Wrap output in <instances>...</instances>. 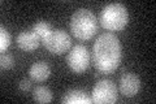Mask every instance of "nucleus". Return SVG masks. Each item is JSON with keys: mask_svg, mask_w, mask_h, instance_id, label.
I'll return each mask as SVG.
<instances>
[{"mask_svg": "<svg viewBox=\"0 0 156 104\" xmlns=\"http://www.w3.org/2000/svg\"><path fill=\"white\" fill-rule=\"evenodd\" d=\"M122 46L120 39L112 33L100 34L92 47V63L99 73H113L120 66Z\"/></svg>", "mask_w": 156, "mask_h": 104, "instance_id": "obj_1", "label": "nucleus"}, {"mask_svg": "<svg viewBox=\"0 0 156 104\" xmlns=\"http://www.w3.org/2000/svg\"><path fill=\"white\" fill-rule=\"evenodd\" d=\"M70 31L77 39L87 41L98 31V20L89 9L80 8L70 17Z\"/></svg>", "mask_w": 156, "mask_h": 104, "instance_id": "obj_2", "label": "nucleus"}, {"mask_svg": "<svg viewBox=\"0 0 156 104\" xmlns=\"http://www.w3.org/2000/svg\"><path fill=\"white\" fill-rule=\"evenodd\" d=\"M100 25L109 31H119L128 25L129 12L125 5L120 3H112L105 5L99 16Z\"/></svg>", "mask_w": 156, "mask_h": 104, "instance_id": "obj_3", "label": "nucleus"}, {"mask_svg": "<svg viewBox=\"0 0 156 104\" xmlns=\"http://www.w3.org/2000/svg\"><path fill=\"white\" fill-rule=\"evenodd\" d=\"M42 43L53 55H62L72 46V39L69 34L61 29H52L51 33L43 39Z\"/></svg>", "mask_w": 156, "mask_h": 104, "instance_id": "obj_4", "label": "nucleus"}, {"mask_svg": "<svg viewBox=\"0 0 156 104\" xmlns=\"http://www.w3.org/2000/svg\"><path fill=\"white\" fill-rule=\"evenodd\" d=\"M119 91L117 86L109 80H101L96 82L92 88L91 100L96 104H113L117 100Z\"/></svg>", "mask_w": 156, "mask_h": 104, "instance_id": "obj_5", "label": "nucleus"}, {"mask_svg": "<svg viewBox=\"0 0 156 104\" xmlns=\"http://www.w3.org/2000/svg\"><path fill=\"white\" fill-rule=\"evenodd\" d=\"M66 63L74 73H83L90 65V53L89 49L82 44L73 47L66 56Z\"/></svg>", "mask_w": 156, "mask_h": 104, "instance_id": "obj_6", "label": "nucleus"}, {"mask_svg": "<svg viewBox=\"0 0 156 104\" xmlns=\"http://www.w3.org/2000/svg\"><path fill=\"white\" fill-rule=\"evenodd\" d=\"M140 90V80L134 73H124L120 80V91L126 98L135 96Z\"/></svg>", "mask_w": 156, "mask_h": 104, "instance_id": "obj_7", "label": "nucleus"}, {"mask_svg": "<svg viewBox=\"0 0 156 104\" xmlns=\"http://www.w3.org/2000/svg\"><path fill=\"white\" fill-rule=\"evenodd\" d=\"M17 46L23 49V51H34L41 44V38H39L33 30H23L17 35Z\"/></svg>", "mask_w": 156, "mask_h": 104, "instance_id": "obj_8", "label": "nucleus"}, {"mask_svg": "<svg viewBox=\"0 0 156 104\" xmlns=\"http://www.w3.org/2000/svg\"><path fill=\"white\" fill-rule=\"evenodd\" d=\"M50 74H51V68L44 61L34 63L30 66V69H29V76H30L33 81H37V82L46 81L50 77Z\"/></svg>", "mask_w": 156, "mask_h": 104, "instance_id": "obj_9", "label": "nucleus"}, {"mask_svg": "<svg viewBox=\"0 0 156 104\" xmlns=\"http://www.w3.org/2000/svg\"><path fill=\"white\" fill-rule=\"evenodd\" d=\"M61 103H68V104H90L92 103L91 98L87 95L85 91L82 90H70L65 92V95L62 96Z\"/></svg>", "mask_w": 156, "mask_h": 104, "instance_id": "obj_10", "label": "nucleus"}, {"mask_svg": "<svg viewBox=\"0 0 156 104\" xmlns=\"http://www.w3.org/2000/svg\"><path fill=\"white\" fill-rule=\"evenodd\" d=\"M33 98L38 103H50L52 100V91L46 86H37L33 90Z\"/></svg>", "mask_w": 156, "mask_h": 104, "instance_id": "obj_11", "label": "nucleus"}, {"mask_svg": "<svg viewBox=\"0 0 156 104\" xmlns=\"http://www.w3.org/2000/svg\"><path fill=\"white\" fill-rule=\"evenodd\" d=\"M51 30H52L51 25L46 21H39L33 26V31L41 38V41H43V39L51 33Z\"/></svg>", "mask_w": 156, "mask_h": 104, "instance_id": "obj_12", "label": "nucleus"}, {"mask_svg": "<svg viewBox=\"0 0 156 104\" xmlns=\"http://www.w3.org/2000/svg\"><path fill=\"white\" fill-rule=\"evenodd\" d=\"M11 34L7 30L4 26L0 27V51L2 52H5L8 47L11 46Z\"/></svg>", "mask_w": 156, "mask_h": 104, "instance_id": "obj_13", "label": "nucleus"}, {"mask_svg": "<svg viewBox=\"0 0 156 104\" xmlns=\"http://www.w3.org/2000/svg\"><path fill=\"white\" fill-rule=\"evenodd\" d=\"M0 65L3 69H11L14 65V59L12 55L9 53H2V57H0Z\"/></svg>", "mask_w": 156, "mask_h": 104, "instance_id": "obj_14", "label": "nucleus"}, {"mask_svg": "<svg viewBox=\"0 0 156 104\" xmlns=\"http://www.w3.org/2000/svg\"><path fill=\"white\" fill-rule=\"evenodd\" d=\"M18 88L21 91H23V92H26V91H29L31 88V82L29 81V80H22L21 82L18 83Z\"/></svg>", "mask_w": 156, "mask_h": 104, "instance_id": "obj_15", "label": "nucleus"}]
</instances>
